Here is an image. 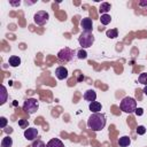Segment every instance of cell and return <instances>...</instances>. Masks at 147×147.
Returning <instances> with one entry per match:
<instances>
[{
  "mask_svg": "<svg viewBox=\"0 0 147 147\" xmlns=\"http://www.w3.org/2000/svg\"><path fill=\"white\" fill-rule=\"evenodd\" d=\"M87 126L92 131H101L106 126V116L102 113H93L87 119Z\"/></svg>",
  "mask_w": 147,
  "mask_h": 147,
  "instance_id": "1",
  "label": "cell"
},
{
  "mask_svg": "<svg viewBox=\"0 0 147 147\" xmlns=\"http://www.w3.org/2000/svg\"><path fill=\"white\" fill-rule=\"evenodd\" d=\"M119 107H121L122 111L131 114V113H134L136 109H137V101L131 96H125V98L122 99V101L119 103Z\"/></svg>",
  "mask_w": 147,
  "mask_h": 147,
  "instance_id": "2",
  "label": "cell"
},
{
  "mask_svg": "<svg viewBox=\"0 0 147 147\" xmlns=\"http://www.w3.org/2000/svg\"><path fill=\"white\" fill-rule=\"evenodd\" d=\"M78 42L82 46V48H84V49L91 47L93 45V42H94V36H93V33L92 32H84L83 31L79 34V37H78Z\"/></svg>",
  "mask_w": 147,
  "mask_h": 147,
  "instance_id": "3",
  "label": "cell"
},
{
  "mask_svg": "<svg viewBox=\"0 0 147 147\" xmlns=\"http://www.w3.org/2000/svg\"><path fill=\"white\" fill-rule=\"evenodd\" d=\"M39 108V102L34 98H28L24 103H23V110L26 111L28 114H34L37 113Z\"/></svg>",
  "mask_w": 147,
  "mask_h": 147,
  "instance_id": "4",
  "label": "cell"
},
{
  "mask_svg": "<svg viewBox=\"0 0 147 147\" xmlns=\"http://www.w3.org/2000/svg\"><path fill=\"white\" fill-rule=\"evenodd\" d=\"M74 55H75V51L69 48V47H64L62 48L59 53H57V59L62 62H69L74 59Z\"/></svg>",
  "mask_w": 147,
  "mask_h": 147,
  "instance_id": "5",
  "label": "cell"
},
{
  "mask_svg": "<svg viewBox=\"0 0 147 147\" xmlns=\"http://www.w3.org/2000/svg\"><path fill=\"white\" fill-rule=\"evenodd\" d=\"M49 20V15L45 10H39L33 15V22L37 25H45Z\"/></svg>",
  "mask_w": 147,
  "mask_h": 147,
  "instance_id": "6",
  "label": "cell"
},
{
  "mask_svg": "<svg viewBox=\"0 0 147 147\" xmlns=\"http://www.w3.org/2000/svg\"><path fill=\"white\" fill-rule=\"evenodd\" d=\"M80 28L84 32H92L93 30V21L90 17H84L80 21Z\"/></svg>",
  "mask_w": 147,
  "mask_h": 147,
  "instance_id": "7",
  "label": "cell"
},
{
  "mask_svg": "<svg viewBox=\"0 0 147 147\" xmlns=\"http://www.w3.org/2000/svg\"><path fill=\"white\" fill-rule=\"evenodd\" d=\"M38 137V130L36 127H28L24 130V138L30 141H34Z\"/></svg>",
  "mask_w": 147,
  "mask_h": 147,
  "instance_id": "8",
  "label": "cell"
},
{
  "mask_svg": "<svg viewBox=\"0 0 147 147\" xmlns=\"http://www.w3.org/2000/svg\"><path fill=\"white\" fill-rule=\"evenodd\" d=\"M55 76H56V78L57 79H60V80H63V79H65L67 77H68V69L65 68V67H57L56 69H55Z\"/></svg>",
  "mask_w": 147,
  "mask_h": 147,
  "instance_id": "9",
  "label": "cell"
},
{
  "mask_svg": "<svg viewBox=\"0 0 147 147\" xmlns=\"http://www.w3.org/2000/svg\"><path fill=\"white\" fill-rule=\"evenodd\" d=\"M84 99L86 101H88L90 103L93 102V101H95V99H96V92L94 90H87L84 93Z\"/></svg>",
  "mask_w": 147,
  "mask_h": 147,
  "instance_id": "10",
  "label": "cell"
},
{
  "mask_svg": "<svg viewBox=\"0 0 147 147\" xmlns=\"http://www.w3.org/2000/svg\"><path fill=\"white\" fill-rule=\"evenodd\" d=\"M46 147H64V144H63L60 139L53 138V139H51V140L46 144Z\"/></svg>",
  "mask_w": 147,
  "mask_h": 147,
  "instance_id": "11",
  "label": "cell"
},
{
  "mask_svg": "<svg viewBox=\"0 0 147 147\" xmlns=\"http://www.w3.org/2000/svg\"><path fill=\"white\" fill-rule=\"evenodd\" d=\"M88 108H90V110H91L92 113H100L101 109H102V106H101L100 102L93 101V102H91V103L88 105Z\"/></svg>",
  "mask_w": 147,
  "mask_h": 147,
  "instance_id": "12",
  "label": "cell"
},
{
  "mask_svg": "<svg viewBox=\"0 0 147 147\" xmlns=\"http://www.w3.org/2000/svg\"><path fill=\"white\" fill-rule=\"evenodd\" d=\"M8 63H9V65H11V67H18L20 64H21V57L20 56H16V55H13V56H10L9 57V60H8Z\"/></svg>",
  "mask_w": 147,
  "mask_h": 147,
  "instance_id": "13",
  "label": "cell"
},
{
  "mask_svg": "<svg viewBox=\"0 0 147 147\" xmlns=\"http://www.w3.org/2000/svg\"><path fill=\"white\" fill-rule=\"evenodd\" d=\"M110 8H111V5L109 2H102L99 7V11L101 15H103V14H107L110 10Z\"/></svg>",
  "mask_w": 147,
  "mask_h": 147,
  "instance_id": "14",
  "label": "cell"
},
{
  "mask_svg": "<svg viewBox=\"0 0 147 147\" xmlns=\"http://www.w3.org/2000/svg\"><path fill=\"white\" fill-rule=\"evenodd\" d=\"M130 144H131V139L127 136H123V137H121L118 139V145L121 147H127Z\"/></svg>",
  "mask_w": 147,
  "mask_h": 147,
  "instance_id": "15",
  "label": "cell"
},
{
  "mask_svg": "<svg viewBox=\"0 0 147 147\" xmlns=\"http://www.w3.org/2000/svg\"><path fill=\"white\" fill-rule=\"evenodd\" d=\"M13 146V139L7 136L1 140V147H11Z\"/></svg>",
  "mask_w": 147,
  "mask_h": 147,
  "instance_id": "16",
  "label": "cell"
},
{
  "mask_svg": "<svg viewBox=\"0 0 147 147\" xmlns=\"http://www.w3.org/2000/svg\"><path fill=\"white\" fill-rule=\"evenodd\" d=\"M100 22H101L102 25H108V24L111 22V17H110V15H109V14H103V15H101V17H100Z\"/></svg>",
  "mask_w": 147,
  "mask_h": 147,
  "instance_id": "17",
  "label": "cell"
},
{
  "mask_svg": "<svg viewBox=\"0 0 147 147\" xmlns=\"http://www.w3.org/2000/svg\"><path fill=\"white\" fill-rule=\"evenodd\" d=\"M106 36L110 39H115L116 37H118V30L117 29H110L106 31Z\"/></svg>",
  "mask_w": 147,
  "mask_h": 147,
  "instance_id": "18",
  "label": "cell"
},
{
  "mask_svg": "<svg viewBox=\"0 0 147 147\" xmlns=\"http://www.w3.org/2000/svg\"><path fill=\"white\" fill-rule=\"evenodd\" d=\"M138 82L140 83V84H142V85H147V72H142V74H140L139 75V77H138Z\"/></svg>",
  "mask_w": 147,
  "mask_h": 147,
  "instance_id": "19",
  "label": "cell"
},
{
  "mask_svg": "<svg viewBox=\"0 0 147 147\" xmlns=\"http://www.w3.org/2000/svg\"><path fill=\"white\" fill-rule=\"evenodd\" d=\"M77 57H78L79 60H85V59L87 57V53H86V51H85L84 48L78 49V51H77Z\"/></svg>",
  "mask_w": 147,
  "mask_h": 147,
  "instance_id": "20",
  "label": "cell"
},
{
  "mask_svg": "<svg viewBox=\"0 0 147 147\" xmlns=\"http://www.w3.org/2000/svg\"><path fill=\"white\" fill-rule=\"evenodd\" d=\"M1 93H2V99L0 101V105H3L7 101V90H6V87L3 85L1 86Z\"/></svg>",
  "mask_w": 147,
  "mask_h": 147,
  "instance_id": "21",
  "label": "cell"
},
{
  "mask_svg": "<svg viewBox=\"0 0 147 147\" xmlns=\"http://www.w3.org/2000/svg\"><path fill=\"white\" fill-rule=\"evenodd\" d=\"M31 147H46V144H45L42 140H40V139H37V140L32 141V145H31Z\"/></svg>",
  "mask_w": 147,
  "mask_h": 147,
  "instance_id": "22",
  "label": "cell"
},
{
  "mask_svg": "<svg viewBox=\"0 0 147 147\" xmlns=\"http://www.w3.org/2000/svg\"><path fill=\"white\" fill-rule=\"evenodd\" d=\"M137 134H139V136H142V134H145L146 133V127L144 126V125H139L138 127H137Z\"/></svg>",
  "mask_w": 147,
  "mask_h": 147,
  "instance_id": "23",
  "label": "cell"
},
{
  "mask_svg": "<svg viewBox=\"0 0 147 147\" xmlns=\"http://www.w3.org/2000/svg\"><path fill=\"white\" fill-rule=\"evenodd\" d=\"M28 124H29L28 119H20V121H18V125H20L22 129H28Z\"/></svg>",
  "mask_w": 147,
  "mask_h": 147,
  "instance_id": "24",
  "label": "cell"
},
{
  "mask_svg": "<svg viewBox=\"0 0 147 147\" xmlns=\"http://www.w3.org/2000/svg\"><path fill=\"white\" fill-rule=\"evenodd\" d=\"M6 125H7V118L3 117V116H1L0 117V127L3 129V127H6Z\"/></svg>",
  "mask_w": 147,
  "mask_h": 147,
  "instance_id": "25",
  "label": "cell"
},
{
  "mask_svg": "<svg viewBox=\"0 0 147 147\" xmlns=\"http://www.w3.org/2000/svg\"><path fill=\"white\" fill-rule=\"evenodd\" d=\"M134 113H136V115H137V116H141V115L144 114V109H142V108H137Z\"/></svg>",
  "mask_w": 147,
  "mask_h": 147,
  "instance_id": "26",
  "label": "cell"
},
{
  "mask_svg": "<svg viewBox=\"0 0 147 147\" xmlns=\"http://www.w3.org/2000/svg\"><path fill=\"white\" fill-rule=\"evenodd\" d=\"M9 3H10L11 6H14V7H17V6H20L21 1H20V0H18V1H9Z\"/></svg>",
  "mask_w": 147,
  "mask_h": 147,
  "instance_id": "27",
  "label": "cell"
},
{
  "mask_svg": "<svg viewBox=\"0 0 147 147\" xmlns=\"http://www.w3.org/2000/svg\"><path fill=\"white\" fill-rule=\"evenodd\" d=\"M142 92H144V94H145V95H147V85H146V86L144 87V90H142Z\"/></svg>",
  "mask_w": 147,
  "mask_h": 147,
  "instance_id": "28",
  "label": "cell"
},
{
  "mask_svg": "<svg viewBox=\"0 0 147 147\" xmlns=\"http://www.w3.org/2000/svg\"><path fill=\"white\" fill-rule=\"evenodd\" d=\"M83 78H84V77H83V76H79V77H78V80H82V79H83Z\"/></svg>",
  "mask_w": 147,
  "mask_h": 147,
  "instance_id": "29",
  "label": "cell"
}]
</instances>
